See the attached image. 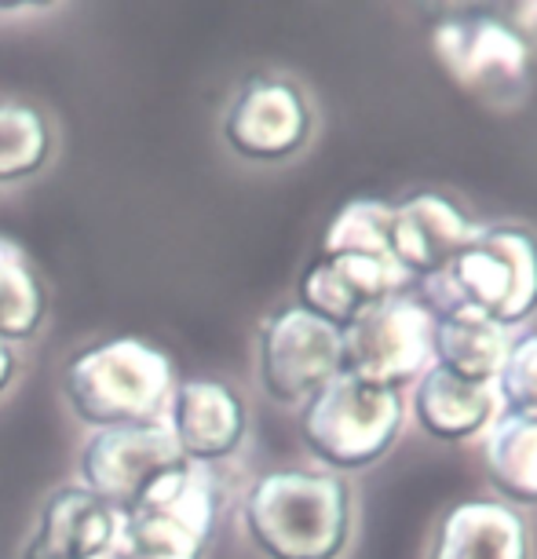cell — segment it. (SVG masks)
Segmentation results:
<instances>
[{"mask_svg": "<svg viewBox=\"0 0 537 559\" xmlns=\"http://www.w3.org/2000/svg\"><path fill=\"white\" fill-rule=\"evenodd\" d=\"M414 414L417 425L439 442H461L479 436L482 428L493 425L498 414V395L493 388L465 384L450 377L446 369L428 366L414 388Z\"/></svg>", "mask_w": 537, "mask_h": 559, "instance_id": "obj_17", "label": "cell"}, {"mask_svg": "<svg viewBox=\"0 0 537 559\" xmlns=\"http://www.w3.org/2000/svg\"><path fill=\"white\" fill-rule=\"evenodd\" d=\"M56 132L51 121L29 103L0 99V187L23 183L51 162Z\"/></svg>", "mask_w": 537, "mask_h": 559, "instance_id": "obj_20", "label": "cell"}, {"mask_svg": "<svg viewBox=\"0 0 537 559\" xmlns=\"http://www.w3.org/2000/svg\"><path fill=\"white\" fill-rule=\"evenodd\" d=\"M179 464H183V453L165 420H140V425L88 431L77 453V476L81 487H88L110 509L124 512L143 498L154 479H162Z\"/></svg>", "mask_w": 537, "mask_h": 559, "instance_id": "obj_9", "label": "cell"}, {"mask_svg": "<svg viewBox=\"0 0 537 559\" xmlns=\"http://www.w3.org/2000/svg\"><path fill=\"white\" fill-rule=\"evenodd\" d=\"M256 373L278 406H303L341 377V330L300 304L267 314L260 325Z\"/></svg>", "mask_w": 537, "mask_h": 559, "instance_id": "obj_8", "label": "cell"}, {"mask_svg": "<svg viewBox=\"0 0 537 559\" xmlns=\"http://www.w3.org/2000/svg\"><path fill=\"white\" fill-rule=\"evenodd\" d=\"M431 314L420 300L395 297L341 330V373L398 392L431 366Z\"/></svg>", "mask_w": 537, "mask_h": 559, "instance_id": "obj_7", "label": "cell"}, {"mask_svg": "<svg viewBox=\"0 0 537 559\" xmlns=\"http://www.w3.org/2000/svg\"><path fill=\"white\" fill-rule=\"evenodd\" d=\"M162 420L172 431L183 461L198 464V468H213V464L235 457L249 431L246 399L235 384L219 381V377L179 381Z\"/></svg>", "mask_w": 537, "mask_h": 559, "instance_id": "obj_11", "label": "cell"}, {"mask_svg": "<svg viewBox=\"0 0 537 559\" xmlns=\"http://www.w3.org/2000/svg\"><path fill=\"white\" fill-rule=\"evenodd\" d=\"M509 344L512 333L504 325H493L468 311L435 314V322H431V366L446 369L450 377L465 384L493 388Z\"/></svg>", "mask_w": 537, "mask_h": 559, "instance_id": "obj_16", "label": "cell"}, {"mask_svg": "<svg viewBox=\"0 0 537 559\" xmlns=\"http://www.w3.org/2000/svg\"><path fill=\"white\" fill-rule=\"evenodd\" d=\"M498 395L509 406V417L537 420V333L512 336L509 355L498 373Z\"/></svg>", "mask_w": 537, "mask_h": 559, "instance_id": "obj_22", "label": "cell"}, {"mask_svg": "<svg viewBox=\"0 0 537 559\" xmlns=\"http://www.w3.org/2000/svg\"><path fill=\"white\" fill-rule=\"evenodd\" d=\"M431 48L450 81L487 107H512L530 84V48L523 34L493 15L446 19L431 29Z\"/></svg>", "mask_w": 537, "mask_h": 559, "instance_id": "obj_6", "label": "cell"}, {"mask_svg": "<svg viewBox=\"0 0 537 559\" xmlns=\"http://www.w3.org/2000/svg\"><path fill=\"white\" fill-rule=\"evenodd\" d=\"M48 319V289L19 241L0 235V341L26 344Z\"/></svg>", "mask_w": 537, "mask_h": 559, "instance_id": "obj_19", "label": "cell"}, {"mask_svg": "<svg viewBox=\"0 0 537 559\" xmlns=\"http://www.w3.org/2000/svg\"><path fill=\"white\" fill-rule=\"evenodd\" d=\"M387 227H392V205L381 198H355L330 219L319 252H358V257H392L387 249Z\"/></svg>", "mask_w": 537, "mask_h": 559, "instance_id": "obj_21", "label": "cell"}, {"mask_svg": "<svg viewBox=\"0 0 537 559\" xmlns=\"http://www.w3.org/2000/svg\"><path fill=\"white\" fill-rule=\"evenodd\" d=\"M428 559H530V534L512 504L468 498L439 520Z\"/></svg>", "mask_w": 537, "mask_h": 559, "instance_id": "obj_15", "label": "cell"}, {"mask_svg": "<svg viewBox=\"0 0 537 559\" xmlns=\"http://www.w3.org/2000/svg\"><path fill=\"white\" fill-rule=\"evenodd\" d=\"M403 414L398 392L341 373L300 406V439L314 461L341 476L381 461L398 439Z\"/></svg>", "mask_w": 537, "mask_h": 559, "instance_id": "obj_5", "label": "cell"}, {"mask_svg": "<svg viewBox=\"0 0 537 559\" xmlns=\"http://www.w3.org/2000/svg\"><path fill=\"white\" fill-rule=\"evenodd\" d=\"M482 468L512 504H537V420L498 417L482 442Z\"/></svg>", "mask_w": 537, "mask_h": 559, "instance_id": "obj_18", "label": "cell"}, {"mask_svg": "<svg viewBox=\"0 0 537 559\" xmlns=\"http://www.w3.org/2000/svg\"><path fill=\"white\" fill-rule=\"evenodd\" d=\"M431 314L468 311L512 330L537 311V238L523 227H479L439 278H428Z\"/></svg>", "mask_w": 537, "mask_h": 559, "instance_id": "obj_3", "label": "cell"}, {"mask_svg": "<svg viewBox=\"0 0 537 559\" xmlns=\"http://www.w3.org/2000/svg\"><path fill=\"white\" fill-rule=\"evenodd\" d=\"M176 384L172 355L143 336L84 344L62 366V399L88 431L162 420Z\"/></svg>", "mask_w": 537, "mask_h": 559, "instance_id": "obj_2", "label": "cell"}, {"mask_svg": "<svg viewBox=\"0 0 537 559\" xmlns=\"http://www.w3.org/2000/svg\"><path fill=\"white\" fill-rule=\"evenodd\" d=\"M241 526L267 559H341L351 537V490L336 472L271 468L249 483Z\"/></svg>", "mask_w": 537, "mask_h": 559, "instance_id": "obj_1", "label": "cell"}, {"mask_svg": "<svg viewBox=\"0 0 537 559\" xmlns=\"http://www.w3.org/2000/svg\"><path fill=\"white\" fill-rule=\"evenodd\" d=\"M15 377H19V355H15L12 344L0 341V395L15 384Z\"/></svg>", "mask_w": 537, "mask_h": 559, "instance_id": "obj_23", "label": "cell"}, {"mask_svg": "<svg viewBox=\"0 0 537 559\" xmlns=\"http://www.w3.org/2000/svg\"><path fill=\"white\" fill-rule=\"evenodd\" d=\"M476 224L461 213L446 194L425 191L392 205V227H387V249L406 278H439L457 252L476 238Z\"/></svg>", "mask_w": 537, "mask_h": 559, "instance_id": "obj_13", "label": "cell"}, {"mask_svg": "<svg viewBox=\"0 0 537 559\" xmlns=\"http://www.w3.org/2000/svg\"><path fill=\"white\" fill-rule=\"evenodd\" d=\"M121 512L81 483L56 487L40 501L23 559H110Z\"/></svg>", "mask_w": 537, "mask_h": 559, "instance_id": "obj_14", "label": "cell"}, {"mask_svg": "<svg viewBox=\"0 0 537 559\" xmlns=\"http://www.w3.org/2000/svg\"><path fill=\"white\" fill-rule=\"evenodd\" d=\"M406 282L409 278L392 257H358V252L322 257L319 252L300 274V308L344 330L358 314L403 297Z\"/></svg>", "mask_w": 537, "mask_h": 559, "instance_id": "obj_12", "label": "cell"}, {"mask_svg": "<svg viewBox=\"0 0 537 559\" xmlns=\"http://www.w3.org/2000/svg\"><path fill=\"white\" fill-rule=\"evenodd\" d=\"M311 135V107L286 78H249L224 114V140L249 162H282Z\"/></svg>", "mask_w": 537, "mask_h": 559, "instance_id": "obj_10", "label": "cell"}, {"mask_svg": "<svg viewBox=\"0 0 537 559\" xmlns=\"http://www.w3.org/2000/svg\"><path fill=\"white\" fill-rule=\"evenodd\" d=\"M219 509L224 493L213 472L183 461L121 512L110 559H205Z\"/></svg>", "mask_w": 537, "mask_h": 559, "instance_id": "obj_4", "label": "cell"}]
</instances>
